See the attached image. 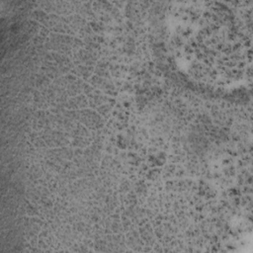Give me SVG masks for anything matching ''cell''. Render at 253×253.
<instances>
[{"instance_id":"1","label":"cell","mask_w":253,"mask_h":253,"mask_svg":"<svg viewBox=\"0 0 253 253\" xmlns=\"http://www.w3.org/2000/svg\"><path fill=\"white\" fill-rule=\"evenodd\" d=\"M176 61L194 79L230 86L245 69V38L226 8L206 2L184 3L170 17Z\"/></svg>"}]
</instances>
